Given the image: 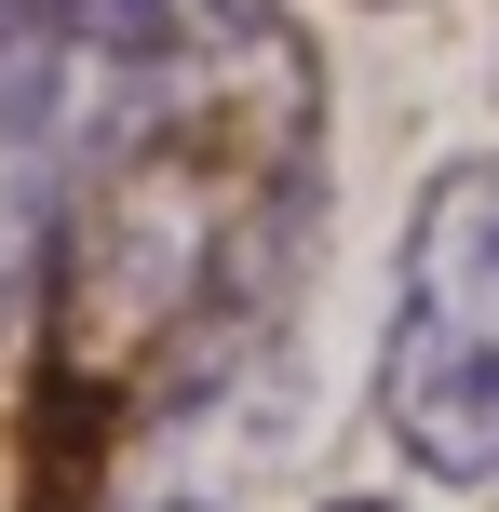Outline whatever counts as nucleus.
Masks as SVG:
<instances>
[{
    "label": "nucleus",
    "instance_id": "obj_4",
    "mask_svg": "<svg viewBox=\"0 0 499 512\" xmlns=\"http://www.w3.org/2000/svg\"><path fill=\"white\" fill-rule=\"evenodd\" d=\"M54 14H68V54L108 81H203L284 41V0H54Z\"/></svg>",
    "mask_w": 499,
    "mask_h": 512
},
{
    "label": "nucleus",
    "instance_id": "obj_1",
    "mask_svg": "<svg viewBox=\"0 0 499 512\" xmlns=\"http://www.w3.org/2000/svg\"><path fill=\"white\" fill-rule=\"evenodd\" d=\"M378 432L432 486H499V149H446L392 243Z\"/></svg>",
    "mask_w": 499,
    "mask_h": 512
},
{
    "label": "nucleus",
    "instance_id": "obj_5",
    "mask_svg": "<svg viewBox=\"0 0 499 512\" xmlns=\"http://www.w3.org/2000/svg\"><path fill=\"white\" fill-rule=\"evenodd\" d=\"M324 512H405V499H324Z\"/></svg>",
    "mask_w": 499,
    "mask_h": 512
},
{
    "label": "nucleus",
    "instance_id": "obj_3",
    "mask_svg": "<svg viewBox=\"0 0 499 512\" xmlns=\"http://www.w3.org/2000/svg\"><path fill=\"white\" fill-rule=\"evenodd\" d=\"M284 418H297V364H189V378H149V418H135V445H122L95 512H243V472L270 459Z\"/></svg>",
    "mask_w": 499,
    "mask_h": 512
},
{
    "label": "nucleus",
    "instance_id": "obj_2",
    "mask_svg": "<svg viewBox=\"0 0 499 512\" xmlns=\"http://www.w3.org/2000/svg\"><path fill=\"white\" fill-rule=\"evenodd\" d=\"M81 176V54L54 0H0V337L41 310Z\"/></svg>",
    "mask_w": 499,
    "mask_h": 512
},
{
    "label": "nucleus",
    "instance_id": "obj_6",
    "mask_svg": "<svg viewBox=\"0 0 499 512\" xmlns=\"http://www.w3.org/2000/svg\"><path fill=\"white\" fill-rule=\"evenodd\" d=\"M378 14H405V0H378Z\"/></svg>",
    "mask_w": 499,
    "mask_h": 512
}]
</instances>
